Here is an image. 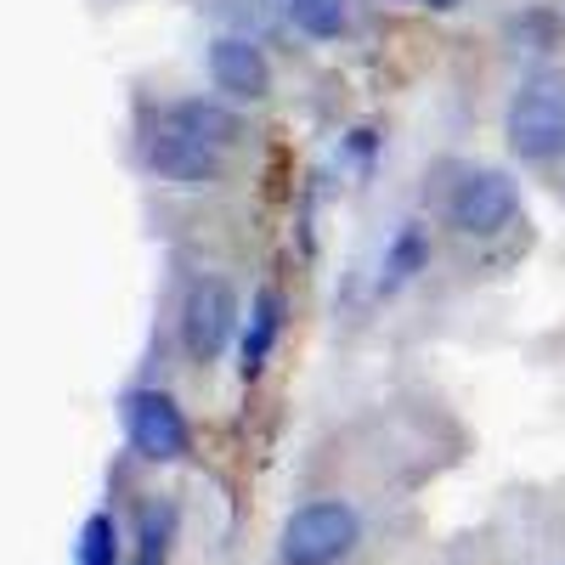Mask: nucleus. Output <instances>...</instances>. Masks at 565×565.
<instances>
[{
    "mask_svg": "<svg viewBox=\"0 0 565 565\" xmlns=\"http://www.w3.org/2000/svg\"><path fill=\"white\" fill-rule=\"evenodd\" d=\"M362 537V521L356 509L340 503V498H317V503H300L289 521H282V565H340Z\"/></svg>",
    "mask_w": 565,
    "mask_h": 565,
    "instance_id": "2",
    "label": "nucleus"
},
{
    "mask_svg": "<svg viewBox=\"0 0 565 565\" xmlns=\"http://www.w3.org/2000/svg\"><path fill=\"white\" fill-rule=\"evenodd\" d=\"M407 7H424V12H458L463 0H407Z\"/></svg>",
    "mask_w": 565,
    "mask_h": 565,
    "instance_id": "14",
    "label": "nucleus"
},
{
    "mask_svg": "<svg viewBox=\"0 0 565 565\" xmlns=\"http://www.w3.org/2000/svg\"><path fill=\"white\" fill-rule=\"evenodd\" d=\"M141 159H148V170H153L159 181H175V186H210V181H221V159H226V153L204 148V141L181 136L175 125L159 119V125L148 130V141H141Z\"/></svg>",
    "mask_w": 565,
    "mask_h": 565,
    "instance_id": "6",
    "label": "nucleus"
},
{
    "mask_svg": "<svg viewBox=\"0 0 565 565\" xmlns=\"http://www.w3.org/2000/svg\"><path fill=\"white\" fill-rule=\"evenodd\" d=\"M430 266V238H424V226H402L391 249H385V266H380V295H396L407 282Z\"/></svg>",
    "mask_w": 565,
    "mask_h": 565,
    "instance_id": "10",
    "label": "nucleus"
},
{
    "mask_svg": "<svg viewBox=\"0 0 565 565\" xmlns=\"http://www.w3.org/2000/svg\"><path fill=\"white\" fill-rule=\"evenodd\" d=\"M119 413H125L130 447L148 463H181L193 452V430H186V413L175 407L170 391H130L119 402Z\"/></svg>",
    "mask_w": 565,
    "mask_h": 565,
    "instance_id": "4",
    "label": "nucleus"
},
{
    "mask_svg": "<svg viewBox=\"0 0 565 565\" xmlns=\"http://www.w3.org/2000/svg\"><path fill=\"white\" fill-rule=\"evenodd\" d=\"M119 532H114V521L108 514H90V521L79 526V559L74 565H119Z\"/></svg>",
    "mask_w": 565,
    "mask_h": 565,
    "instance_id": "13",
    "label": "nucleus"
},
{
    "mask_svg": "<svg viewBox=\"0 0 565 565\" xmlns=\"http://www.w3.org/2000/svg\"><path fill=\"white\" fill-rule=\"evenodd\" d=\"M282 18L306 40H340L351 29V0H282Z\"/></svg>",
    "mask_w": 565,
    "mask_h": 565,
    "instance_id": "11",
    "label": "nucleus"
},
{
    "mask_svg": "<svg viewBox=\"0 0 565 565\" xmlns=\"http://www.w3.org/2000/svg\"><path fill=\"white\" fill-rule=\"evenodd\" d=\"M159 119H164V125H175L181 136L204 141V148H215V153L238 148V136H244V119L232 114V108H221V103H210V97H186V103L164 108Z\"/></svg>",
    "mask_w": 565,
    "mask_h": 565,
    "instance_id": "8",
    "label": "nucleus"
},
{
    "mask_svg": "<svg viewBox=\"0 0 565 565\" xmlns=\"http://www.w3.org/2000/svg\"><path fill=\"white\" fill-rule=\"evenodd\" d=\"M210 79L232 103H260L271 90V63L249 34H215L210 40Z\"/></svg>",
    "mask_w": 565,
    "mask_h": 565,
    "instance_id": "7",
    "label": "nucleus"
},
{
    "mask_svg": "<svg viewBox=\"0 0 565 565\" xmlns=\"http://www.w3.org/2000/svg\"><path fill=\"white\" fill-rule=\"evenodd\" d=\"M170 537H175V509H148L141 514V548L136 565H170Z\"/></svg>",
    "mask_w": 565,
    "mask_h": 565,
    "instance_id": "12",
    "label": "nucleus"
},
{
    "mask_svg": "<svg viewBox=\"0 0 565 565\" xmlns=\"http://www.w3.org/2000/svg\"><path fill=\"white\" fill-rule=\"evenodd\" d=\"M521 215V193L503 170H463L447 193V226L458 238H498Z\"/></svg>",
    "mask_w": 565,
    "mask_h": 565,
    "instance_id": "3",
    "label": "nucleus"
},
{
    "mask_svg": "<svg viewBox=\"0 0 565 565\" xmlns=\"http://www.w3.org/2000/svg\"><path fill=\"white\" fill-rule=\"evenodd\" d=\"M238 295L226 277H199L181 300V345L193 362H215L226 351V340L238 334Z\"/></svg>",
    "mask_w": 565,
    "mask_h": 565,
    "instance_id": "5",
    "label": "nucleus"
},
{
    "mask_svg": "<svg viewBox=\"0 0 565 565\" xmlns=\"http://www.w3.org/2000/svg\"><path fill=\"white\" fill-rule=\"evenodd\" d=\"M277 328H282V300L271 295V289H260L255 295V306H249V328H244V380H255V373L266 367V356H271V345H277Z\"/></svg>",
    "mask_w": 565,
    "mask_h": 565,
    "instance_id": "9",
    "label": "nucleus"
},
{
    "mask_svg": "<svg viewBox=\"0 0 565 565\" xmlns=\"http://www.w3.org/2000/svg\"><path fill=\"white\" fill-rule=\"evenodd\" d=\"M503 141L514 159L526 164H554L565 159V79L559 74H532L503 108Z\"/></svg>",
    "mask_w": 565,
    "mask_h": 565,
    "instance_id": "1",
    "label": "nucleus"
}]
</instances>
